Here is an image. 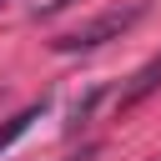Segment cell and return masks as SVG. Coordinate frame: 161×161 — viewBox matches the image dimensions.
<instances>
[{"label": "cell", "mask_w": 161, "mask_h": 161, "mask_svg": "<svg viewBox=\"0 0 161 161\" xmlns=\"http://www.w3.org/2000/svg\"><path fill=\"white\" fill-rule=\"evenodd\" d=\"M141 15H146V0H131V5H121V10H106V15L86 20L80 30H65V35L55 40V50H60V55H80V50H96V45H106V40L126 35V30H131Z\"/></svg>", "instance_id": "1"}, {"label": "cell", "mask_w": 161, "mask_h": 161, "mask_svg": "<svg viewBox=\"0 0 161 161\" xmlns=\"http://www.w3.org/2000/svg\"><path fill=\"white\" fill-rule=\"evenodd\" d=\"M156 86H161V55H156V60H146V65H141V70H136V75H131V80L121 86L116 106H121V111H131V106H136L141 96H151Z\"/></svg>", "instance_id": "2"}, {"label": "cell", "mask_w": 161, "mask_h": 161, "mask_svg": "<svg viewBox=\"0 0 161 161\" xmlns=\"http://www.w3.org/2000/svg\"><path fill=\"white\" fill-rule=\"evenodd\" d=\"M45 111H50V101H45V96H40L35 106H25V111H15V116H10L5 126H0V151H10V146H15V141H20V136H25V131H30V126H35L40 116H45Z\"/></svg>", "instance_id": "3"}, {"label": "cell", "mask_w": 161, "mask_h": 161, "mask_svg": "<svg viewBox=\"0 0 161 161\" xmlns=\"http://www.w3.org/2000/svg\"><path fill=\"white\" fill-rule=\"evenodd\" d=\"M65 161H91V151H80V156H65Z\"/></svg>", "instance_id": "4"}]
</instances>
